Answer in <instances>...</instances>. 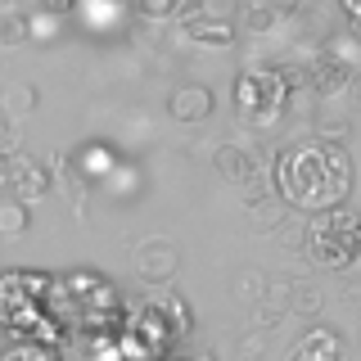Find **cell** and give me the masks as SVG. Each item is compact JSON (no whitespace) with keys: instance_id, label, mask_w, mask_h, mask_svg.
Listing matches in <instances>:
<instances>
[{"instance_id":"cell-1","label":"cell","mask_w":361,"mask_h":361,"mask_svg":"<svg viewBox=\"0 0 361 361\" xmlns=\"http://www.w3.org/2000/svg\"><path fill=\"white\" fill-rule=\"evenodd\" d=\"M353 190V163L334 140H302L276 158V195L298 212H334Z\"/></svg>"},{"instance_id":"cell-2","label":"cell","mask_w":361,"mask_h":361,"mask_svg":"<svg viewBox=\"0 0 361 361\" xmlns=\"http://www.w3.org/2000/svg\"><path fill=\"white\" fill-rule=\"evenodd\" d=\"M302 244H307L316 267H330V271L353 267V257H357V217L343 212V208L321 212V217L302 231Z\"/></svg>"},{"instance_id":"cell-3","label":"cell","mask_w":361,"mask_h":361,"mask_svg":"<svg viewBox=\"0 0 361 361\" xmlns=\"http://www.w3.org/2000/svg\"><path fill=\"white\" fill-rule=\"evenodd\" d=\"M285 73H276V68H244L240 77H235V109L244 113V118L253 122H276L280 109H285Z\"/></svg>"},{"instance_id":"cell-4","label":"cell","mask_w":361,"mask_h":361,"mask_svg":"<svg viewBox=\"0 0 361 361\" xmlns=\"http://www.w3.org/2000/svg\"><path fill=\"white\" fill-rule=\"evenodd\" d=\"M135 271H140L145 285H172L180 276V248L172 240H163V235H154V240L135 248Z\"/></svg>"},{"instance_id":"cell-5","label":"cell","mask_w":361,"mask_h":361,"mask_svg":"<svg viewBox=\"0 0 361 361\" xmlns=\"http://www.w3.org/2000/svg\"><path fill=\"white\" fill-rule=\"evenodd\" d=\"M353 73H357V68H348L338 54H316V59L307 63V86L321 99H334V95H343V90H348Z\"/></svg>"},{"instance_id":"cell-6","label":"cell","mask_w":361,"mask_h":361,"mask_svg":"<svg viewBox=\"0 0 361 361\" xmlns=\"http://www.w3.org/2000/svg\"><path fill=\"white\" fill-rule=\"evenodd\" d=\"M212 109H217V99H212V90L203 82H180L172 95H167V113H172L176 122H203Z\"/></svg>"},{"instance_id":"cell-7","label":"cell","mask_w":361,"mask_h":361,"mask_svg":"<svg viewBox=\"0 0 361 361\" xmlns=\"http://www.w3.org/2000/svg\"><path fill=\"white\" fill-rule=\"evenodd\" d=\"M180 32H185L190 41H199V45H231L235 41V27H231V23L203 14V5L180 9Z\"/></svg>"},{"instance_id":"cell-8","label":"cell","mask_w":361,"mask_h":361,"mask_svg":"<svg viewBox=\"0 0 361 361\" xmlns=\"http://www.w3.org/2000/svg\"><path fill=\"white\" fill-rule=\"evenodd\" d=\"M217 172L231 185H248V180L262 176V158L253 149H244V145H226V149H217Z\"/></svg>"},{"instance_id":"cell-9","label":"cell","mask_w":361,"mask_h":361,"mask_svg":"<svg viewBox=\"0 0 361 361\" xmlns=\"http://www.w3.org/2000/svg\"><path fill=\"white\" fill-rule=\"evenodd\" d=\"M289 361H343V343H338L334 330H325V325H316V330H307L293 343Z\"/></svg>"},{"instance_id":"cell-10","label":"cell","mask_w":361,"mask_h":361,"mask_svg":"<svg viewBox=\"0 0 361 361\" xmlns=\"http://www.w3.org/2000/svg\"><path fill=\"white\" fill-rule=\"evenodd\" d=\"M41 109V90L37 86H27V82H5L0 86V118L14 127V122L23 118H32V113Z\"/></svg>"},{"instance_id":"cell-11","label":"cell","mask_w":361,"mask_h":361,"mask_svg":"<svg viewBox=\"0 0 361 361\" xmlns=\"http://www.w3.org/2000/svg\"><path fill=\"white\" fill-rule=\"evenodd\" d=\"M27 226H32L27 203L14 199V195L0 199V240H18V235H27Z\"/></svg>"},{"instance_id":"cell-12","label":"cell","mask_w":361,"mask_h":361,"mask_svg":"<svg viewBox=\"0 0 361 361\" xmlns=\"http://www.w3.org/2000/svg\"><path fill=\"white\" fill-rule=\"evenodd\" d=\"M0 361H59V357L45 343H37V338H18V343H9L5 353H0Z\"/></svg>"},{"instance_id":"cell-13","label":"cell","mask_w":361,"mask_h":361,"mask_svg":"<svg viewBox=\"0 0 361 361\" xmlns=\"http://www.w3.org/2000/svg\"><path fill=\"white\" fill-rule=\"evenodd\" d=\"M27 41V14H0V50H18Z\"/></svg>"},{"instance_id":"cell-14","label":"cell","mask_w":361,"mask_h":361,"mask_svg":"<svg viewBox=\"0 0 361 361\" xmlns=\"http://www.w3.org/2000/svg\"><path fill=\"white\" fill-rule=\"evenodd\" d=\"M289 312H298V316H316V312H321V289H312V285H293V289H289Z\"/></svg>"},{"instance_id":"cell-15","label":"cell","mask_w":361,"mask_h":361,"mask_svg":"<svg viewBox=\"0 0 361 361\" xmlns=\"http://www.w3.org/2000/svg\"><path fill=\"white\" fill-rule=\"evenodd\" d=\"M59 37V14H27V41H54Z\"/></svg>"},{"instance_id":"cell-16","label":"cell","mask_w":361,"mask_h":361,"mask_svg":"<svg viewBox=\"0 0 361 361\" xmlns=\"http://www.w3.org/2000/svg\"><path fill=\"white\" fill-rule=\"evenodd\" d=\"M267 285V276L262 271H240V298H253V302H262V289Z\"/></svg>"},{"instance_id":"cell-17","label":"cell","mask_w":361,"mask_h":361,"mask_svg":"<svg viewBox=\"0 0 361 361\" xmlns=\"http://www.w3.org/2000/svg\"><path fill=\"white\" fill-rule=\"evenodd\" d=\"M135 9L145 18H167V14H176V0H135Z\"/></svg>"},{"instance_id":"cell-18","label":"cell","mask_w":361,"mask_h":361,"mask_svg":"<svg viewBox=\"0 0 361 361\" xmlns=\"http://www.w3.org/2000/svg\"><path fill=\"white\" fill-rule=\"evenodd\" d=\"M343 5V18L353 23V32H357V41H361V0H338Z\"/></svg>"},{"instance_id":"cell-19","label":"cell","mask_w":361,"mask_h":361,"mask_svg":"<svg viewBox=\"0 0 361 361\" xmlns=\"http://www.w3.org/2000/svg\"><path fill=\"white\" fill-rule=\"evenodd\" d=\"M104 167H113V154H104V149L86 154V172H104Z\"/></svg>"},{"instance_id":"cell-20","label":"cell","mask_w":361,"mask_h":361,"mask_svg":"<svg viewBox=\"0 0 361 361\" xmlns=\"http://www.w3.org/2000/svg\"><path fill=\"white\" fill-rule=\"evenodd\" d=\"M262 348H267V338H262V334L240 338V353H244V357H262Z\"/></svg>"},{"instance_id":"cell-21","label":"cell","mask_w":361,"mask_h":361,"mask_svg":"<svg viewBox=\"0 0 361 361\" xmlns=\"http://www.w3.org/2000/svg\"><path fill=\"white\" fill-rule=\"evenodd\" d=\"M37 9H41V14H68V9H73V0H37Z\"/></svg>"},{"instance_id":"cell-22","label":"cell","mask_w":361,"mask_h":361,"mask_svg":"<svg viewBox=\"0 0 361 361\" xmlns=\"http://www.w3.org/2000/svg\"><path fill=\"white\" fill-rule=\"evenodd\" d=\"M9 145H14V127L0 118V149H9Z\"/></svg>"},{"instance_id":"cell-23","label":"cell","mask_w":361,"mask_h":361,"mask_svg":"<svg viewBox=\"0 0 361 361\" xmlns=\"http://www.w3.org/2000/svg\"><path fill=\"white\" fill-rule=\"evenodd\" d=\"M14 5L18 0H0V14H14Z\"/></svg>"},{"instance_id":"cell-24","label":"cell","mask_w":361,"mask_h":361,"mask_svg":"<svg viewBox=\"0 0 361 361\" xmlns=\"http://www.w3.org/2000/svg\"><path fill=\"white\" fill-rule=\"evenodd\" d=\"M190 361H217V357H212V353H199V357H190Z\"/></svg>"},{"instance_id":"cell-25","label":"cell","mask_w":361,"mask_h":361,"mask_svg":"<svg viewBox=\"0 0 361 361\" xmlns=\"http://www.w3.org/2000/svg\"><path fill=\"white\" fill-rule=\"evenodd\" d=\"M357 253H361V221H357Z\"/></svg>"},{"instance_id":"cell-26","label":"cell","mask_w":361,"mask_h":361,"mask_svg":"<svg viewBox=\"0 0 361 361\" xmlns=\"http://www.w3.org/2000/svg\"><path fill=\"white\" fill-rule=\"evenodd\" d=\"M280 5H302V0H280Z\"/></svg>"}]
</instances>
